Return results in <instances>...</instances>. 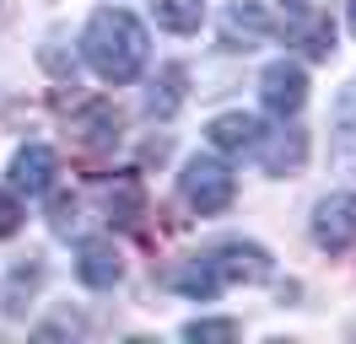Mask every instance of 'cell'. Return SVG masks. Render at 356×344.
I'll use <instances>...</instances> for the list:
<instances>
[{
  "label": "cell",
  "mask_w": 356,
  "mask_h": 344,
  "mask_svg": "<svg viewBox=\"0 0 356 344\" xmlns=\"http://www.w3.org/2000/svg\"><path fill=\"white\" fill-rule=\"evenodd\" d=\"M81 54L108 86H124L146 64V27L124 6H103V11H92L87 33H81Z\"/></svg>",
  "instance_id": "6da1fadb"
},
{
  "label": "cell",
  "mask_w": 356,
  "mask_h": 344,
  "mask_svg": "<svg viewBox=\"0 0 356 344\" xmlns=\"http://www.w3.org/2000/svg\"><path fill=\"white\" fill-rule=\"evenodd\" d=\"M152 22L162 27V33H178V38H189V33H200L205 6H200V0H152Z\"/></svg>",
  "instance_id": "9a60e30c"
},
{
  "label": "cell",
  "mask_w": 356,
  "mask_h": 344,
  "mask_svg": "<svg viewBox=\"0 0 356 344\" xmlns=\"http://www.w3.org/2000/svg\"><path fill=\"white\" fill-rule=\"evenodd\" d=\"M259 135H265V124H259L254 113H216L211 129H205V140L222 150V156H243V150H254V146H259Z\"/></svg>",
  "instance_id": "7c38bea8"
},
{
  "label": "cell",
  "mask_w": 356,
  "mask_h": 344,
  "mask_svg": "<svg viewBox=\"0 0 356 344\" xmlns=\"http://www.w3.org/2000/svg\"><path fill=\"white\" fill-rule=\"evenodd\" d=\"M254 156H259V167H265L270 178H291V172H302V162H308V135L297 124L265 129L259 146H254Z\"/></svg>",
  "instance_id": "ba28073f"
},
{
  "label": "cell",
  "mask_w": 356,
  "mask_h": 344,
  "mask_svg": "<svg viewBox=\"0 0 356 344\" xmlns=\"http://www.w3.org/2000/svg\"><path fill=\"white\" fill-rule=\"evenodd\" d=\"M351 33H356V0H351Z\"/></svg>",
  "instance_id": "ffe728a7"
},
{
  "label": "cell",
  "mask_w": 356,
  "mask_h": 344,
  "mask_svg": "<svg viewBox=\"0 0 356 344\" xmlns=\"http://www.w3.org/2000/svg\"><path fill=\"white\" fill-rule=\"evenodd\" d=\"M173 291H184L189 301H211L216 291H222V280H216V269H211L205 253H200V258H189V264L173 269Z\"/></svg>",
  "instance_id": "2e32d148"
},
{
  "label": "cell",
  "mask_w": 356,
  "mask_h": 344,
  "mask_svg": "<svg viewBox=\"0 0 356 344\" xmlns=\"http://www.w3.org/2000/svg\"><path fill=\"white\" fill-rule=\"evenodd\" d=\"M205 264L216 269L222 285H259V280H270V269H275L265 248H259V242H243V237L216 242V248L205 253Z\"/></svg>",
  "instance_id": "3957f363"
},
{
  "label": "cell",
  "mask_w": 356,
  "mask_h": 344,
  "mask_svg": "<svg viewBox=\"0 0 356 344\" xmlns=\"http://www.w3.org/2000/svg\"><path fill=\"white\" fill-rule=\"evenodd\" d=\"M313 242L324 253H346L356 242V194H330L313 210Z\"/></svg>",
  "instance_id": "8992f818"
},
{
  "label": "cell",
  "mask_w": 356,
  "mask_h": 344,
  "mask_svg": "<svg viewBox=\"0 0 356 344\" xmlns=\"http://www.w3.org/2000/svg\"><path fill=\"white\" fill-rule=\"evenodd\" d=\"M38 285H44V264H38V258H33V264H17L11 280H6V312H11V318H22L27 301L38 296Z\"/></svg>",
  "instance_id": "e0dca14e"
},
{
  "label": "cell",
  "mask_w": 356,
  "mask_h": 344,
  "mask_svg": "<svg viewBox=\"0 0 356 344\" xmlns=\"http://www.w3.org/2000/svg\"><path fill=\"white\" fill-rule=\"evenodd\" d=\"M54 167H60V156L49 146H22L11 156V194H27V199H38V194L54 189Z\"/></svg>",
  "instance_id": "30bf717a"
},
{
  "label": "cell",
  "mask_w": 356,
  "mask_h": 344,
  "mask_svg": "<svg viewBox=\"0 0 356 344\" xmlns=\"http://www.w3.org/2000/svg\"><path fill=\"white\" fill-rule=\"evenodd\" d=\"M178 194L195 215H222L238 199V178L222 156H189L184 172H178Z\"/></svg>",
  "instance_id": "7a4b0ae2"
},
{
  "label": "cell",
  "mask_w": 356,
  "mask_h": 344,
  "mask_svg": "<svg viewBox=\"0 0 356 344\" xmlns=\"http://www.w3.org/2000/svg\"><path fill=\"white\" fill-rule=\"evenodd\" d=\"M286 38L297 43V49H302L308 60H330V54H334V22L302 6V11L286 22Z\"/></svg>",
  "instance_id": "4fadbf2b"
},
{
  "label": "cell",
  "mask_w": 356,
  "mask_h": 344,
  "mask_svg": "<svg viewBox=\"0 0 356 344\" xmlns=\"http://www.w3.org/2000/svg\"><path fill=\"white\" fill-rule=\"evenodd\" d=\"M17 226H22V205H17L11 189H0V237H11Z\"/></svg>",
  "instance_id": "d6986e66"
},
{
  "label": "cell",
  "mask_w": 356,
  "mask_h": 344,
  "mask_svg": "<svg viewBox=\"0 0 356 344\" xmlns=\"http://www.w3.org/2000/svg\"><path fill=\"white\" fill-rule=\"evenodd\" d=\"M222 43L227 49H238V54H248V49H259V43L275 33V17H270L259 0H227V11H222Z\"/></svg>",
  "instance_id": "5b68a950"
},
{
  "label": "cell",
  "mask_w": 356,
  "mask_h": 344,
  "mask_svg": "<svg viewBox=\"0 0 356 344\" xmlns=\"http://www.w3.org/2000/svg\"><path fill=\"white\" fill-rule=\"evenodd\" d=\"M184 64H162L156 70V81H152V92H146V113L152 119H173L178 113V103H184Z\"/></svg>",
  "instance_id": "5bb4252c"
},
{
  "label": "cell",
  "mask_w": 356,
  "mask_h": 344,
  "mask_svg": "<svg viewBox=\"0 0 356 344\" xmlns=\"http://www.w3.org/2000/svg\"><path fill=\"white\" fill-rule=\"evenodd\" d=\"M259 103H265L275 119H297L302 103H308V76H302V64H291V60L265 64V76H259Z\"/></svg>",
  "instance_id": "277c9868"
},
{
  "label": "cell",
  "mask_w": 356,
  "mask_h": 344,
  "mask_svg": "<svg viewBox=\"0 0 356 344\" xmlns=\"http://www.w3.org/2000/svg\"><path fill=\"white\" fill-rule=\"evenodd\" d=\"M184 339H195V344H227V339H238V322H232V318H195V322H184Z\"/></svg>",
  "instance_id": "ac0fdd59"
},
{
  "label": "cell",
  "mask_w": 356,
  "mask_h": 344,
  "mask_svg": "<svg viewBox=\"0 0 356 344\" xmlns=\"http://www.w3.org/2000/svg\"><path fill=\"white\" fill-rule=\"evenodd\" d=\"M124 275V264H119V248H113L108 237H87L81 248H76V280L92 285V291H113Z\"/></svg>",
  "instance_id": "8fae6325"
},
{
  "label": "cell",
  "mask_w": 356,
  "mask_h": 344,
  "mask_svg": "<svg viewBox=\"0 0 356 344\" xmlns=\"http://www.w3.org/2000/svg\"><path fill=\"white\" fill-rule=\"evenodd\" d=\"M286 6H297V11H302V6H308V0H286Z\"/></svg>",
  "instance_id": "44dd1931"
},
{
  "label": "cell",
  "mask_w": 356,
  "mask_h": 344,
  "mask_svg": "<svg viewBox=\"0 0 356 344\" xmlns=\"http://www.w3.org/2000/svg\"><path fill=\"white\" fill-rule=\"evenodd\" d=\"M70 135H76L87 150H113L119 140H124V119H119V108H113L108 97H92V103L76 108Z\"/></svg>",
  "instance_id": "52a82bcc"
},
{
  "label": "cell",
  "mask_w": 356,
  "mask_h": 344,
  "mask_svg": "<svg viewBox=\"0 0 356 344\" xmlns=\"http://www.w3.org/2000/svg\"><path fill=\"white\" fill-rule=\"evenodd\" d=\"M330 162L346 178H356V76L340 86V97L330 108Z\"/></svg>",
  "instance_id": "9c48e42d"
}]
</instances>
